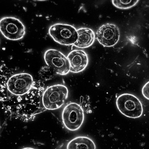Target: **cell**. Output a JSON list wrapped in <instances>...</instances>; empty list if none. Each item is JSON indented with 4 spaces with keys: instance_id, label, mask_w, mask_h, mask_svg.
Masks as SVG:
<instances>
[{
    "instance_id": "obj_1",
    "label": "cell",
    "mask_w": 149,
    "mask_h": 149,
    "mask_svg": "<svg viewBox=\"0 0 149 149\" xmlns=\"http://www.w3.org/2000/svg\"><path fill=\"white\" fill-rule=\"evenodd\" d=\"M44 91L43 83L40 81H34L31 89L24 95L19 105L15 118L24 122L33 120L36 116L46 109L42 102Z\"/></svg>"
},
{
    "instance_id": "obj_2",
    "label": "cell",
    "mask_w": 149,
    "mask_h": 149,
    "mask_svg": "<svg viewBox=\"0 0 149 149\" xmlns=\"http://www.w3.org/2000/svg\"><path fill=\"white\" fill-rule=\"evenodd\" d=\"M33 83V77L29 73L13 74L7 81L6 93L4 102L6 100L8 96H19L26 94L31 89Z\"/></svg>"
},
{
    "instance_id": "obj_3",
    "label": "cell",
    "mask_w": 149,
    "mask_h": 149,
    "mask_svg": "<svg viewBox=\"0 0 149 149\" xmlns=\"http://www.w3.org/2000/svg\"><path fill=\"white\" fill-rule=\"evenodd\" d=\"M68 95V90L65 85L56 84L49 86L43 92V105L46 109H58L64 104Z\"/></svg>"
},
{
    "instance_id": "obj_4",
    "label": "cell",
    "mask_w": 149,
    "mask_h": 149,
    "mask_svg": "<svg viewBox=\"0 0 149 149\" xmlns=\"http://www.w3.org/2000/svg\"><path fill=\"white\" fill-rule=\"evenodd\" d=\"M116 105L120 113L129 118H139L143 113V107L141 101L137 97L132 94L124 93L120 95L116 99Z\"/></svg>"
},
{
    "instance_id": "obj_5",
    "label": "cell",
    "mask_w": 149,
    "mask_h": 149,
    "mask_svg": "<svg viewBox=\"0 0 149 149\" xmlns=\"http://www.w3.org/2000/svg\"><path fill=\"white\" fill-rule=\"evenodd\" d=\"M83 109L79 104L71 103L64 107L62 114L64 125L68 130L75 131L82 126L84 120Z\"/></svg>"
},
{
    "instance_id": "obj_6",
    "label": "cell",
    "mask_w": 149,
    "mask_h": 149,
    "mask_svg": "<svg viewBox=\"0 0 149 149\" xmlns=\"http://www.w3.org/2000/svg\"><path fill=\"white\" fill-rule=\"evenodd\" d=\"M76 29L70 25L55 24L49 29V33L56 42L62 45H74L77 41L78 34Z\"/></svg>"
},
{
    "instance_id": "obj_7",
    "label": "cell",
    "mask_w": 149,
    "mask_h": 149,
    "mask_svg": "<svg viewBox=\"0 0 149 149\" xmlns=\"http://www.w3.org/2000/svg\"><path fill=\"white\" fill-rule=\"evenodd\" d=\"M22 22L15 17H6L0 20V31L7 39L16 41L22 39L26 33Z\"/></svg>"
},
{
    "instance_id": "obj_8",
    "label": "cell",
    "mask_w": 149,
    "mask_h": 149,
    "mask_svg": "<svg viewBox=\"0 0 149 149\" xmlns=\"http://www.w3.org/2000/svg\"><path fill=\"white\" fill-rule=\"evenodd\" d=\"M44 58L47 65L56 74L65 75L70 72V65L67 57L59 51L48 49L45 54Z\"/></svg>"
},
{
    "instance_id": "obj_9",
    "label": "cell",
    "mask_w": 149,
    "mask_h": 149,
    "mask_svg": "<svg viewBox=\"0 0 149 149\" xmlns=\"http://www.w3.org/2000/svg\"><path fill=\"white\" fill-rule=\"evenodd\" d=\"M120 35L119 29L116 24L107 23L99 28L96 33L95 38L104 47H111L118 43Z\"/></svg>"
},
{
    "instance_id": "obj_10",
    "label": "cell",
    "mask_w": 149,
    "mask_h": 149,
    "mask_svg": "<svg viewBox=\"0 0 149 149\" xmlns=\"http://www.w3.org/2000/svg\"><path fill=\"white\" fill-rule=\"evenodd\" d=\"M70 65V72L78 73L84 71L89 63L88 55L84 51L73 50L67 57Z\"/></svg>"
},
{
    "instance_id": "obj_11",
    "label": "cell",
    "mask_w": 149,
    "mask_h": 149,
    "mask_svg": "<svg viewBox=\"0 0 149 149\" xmlns=\"http://www.w3.org/2000/svg\"><path fill=\"white\" fill-rule=\"evenodd\" d=\"M78 36L76 42L73 45L81 48L89 47L94 43L95 38L94 31L91 29L82 28L77 30Z\"/></svg>"
},
{
    "instance_id": "obj_12",
    "label": "cell",
    "mask_w": 149,
    "mask_h": 149,
    "mask_svg": "<svg viewBox=\"0 0 149 149\" xmlns=\"http://www.w3.org/2000/svg\"><path fill=\"white\" fill-rule=\"evenodd\" d=\"M67 149H96V146L90 138L85 136H79L69 142Z\"/></svg>"
},
{
    "instance_id": "obj_13",
    "label": "cell",
    "mask_w": 149,
    "mask_h": 149,
    "mask_svg": "<svg viewBox=\"0 0 149 149\" xmlns=\"http://www.w3.org/2000/svg\"><path fill=\"white\" fill-rule=\"evenodd\" d=\"M113 5L117 8L122 9L130 8L135 6L139 2V0H113Z\"/></svg>"
},
{
    "instance_id": "obj_14",
    "label": "cell",
    "mask_w": 149,
    "mask_h": 149,
    "mask_svg": "<svg viewBox=\"0 0 149 149\" xmlns=\"http://www.w3.org/2000/svg\"><path fill=\"white\" fill-rule=\"evenodd\" d=\"M149 81L146 83L143 87L142 93L143 96L149 100Z\"/></svg>"
},
{
    "instance_id": "obj_15",
    "label": "cell",
    "mask_w": 149,
    "mask_h": 149,
    "mask_svg": "<svg viewBox=\"0 0 149 149\" xmlns=\"http://www.w3.org/2000/svg\"><path fill=\"white\" fill-rule=\"evenodd\" d=\"M22 149H35L33 148H30V147H26V148H24Z\"/></svg>"
}]
</instances>
